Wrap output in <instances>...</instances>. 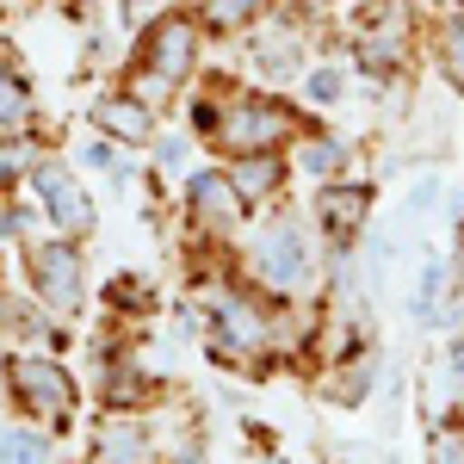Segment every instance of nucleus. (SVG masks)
<instances>
[{
  "instance_id": "1",
  "label": "nucleus",
  "mask_w": 464,
  "mask_h": 464,
  "mask_svg": "<svg viewBox=\"0 0 464 464\" xmlns=\"http://www.w3.org/2000/svg\"><path fill=\"white\" fill-rule=\"evenodd\" d=\"M192 69H198V25H192L186 13H161V19L143 32L137 63H130V74H137V100H143V106H161L174 87H186Z\"/></svg>"
},
{
  "instance_id": "2",
  "label": "nucleus",
  "mask_w": 464,
  "mask_h": 464,
  "mask_svg": "<svg viewBox=\"0 0 464 464\" xmlns=\"http://www.w3.org/2000/svg\"><path fill=\"white\" fill-rule=\"evenodd\" d=\"M248 254H254L260 285H273V291H304L310 279H316V248H310V229H304L297 217H273V223H260Z\"/></svg>"
},
{
  "instance_id": "3",
  "label": "nucleus",
  "mask_w": 464,
  "mask_h": 464,
  "mask_svg": "<svg viewBox=\"0 0 464 464\" xmlns=\"http://www.w3.org/2000/svg\"><path fill=\"white\" fill-rule=\"evenodd\" d=\"M211 137L229 149V155H273V149L291 137V111L273 106V100H242V106H229L211 124Z\"/></svg>"
},
{
  "instance_id": "4",
  "label": "nucleus",
  "mask_w": 464,
  "mask_h": 464,
  "mask_svg": "<svg viewBox=\"0 0 464 464\" xmlns=\"http://www.w3.org/2000/svg\"><path fill=\"white\" fill-rule=\"evenodd\" d=\"M32 285H37V297H44V310H56V316H74V310H81L87 273H81V254H74L69 236H50V242L32 248Z\"/></svg>"
},
{
  "instance_id": "5",
  "label": "nucleus",
  "mask_w": 464,
  "mask_h": 464,
  "mask_svg": "<svg viewBox=\"0 0 464 464\" xmlns=\"http://www.w3.org/2000/svg\"><path fill=\"white\" fill-rule=\"evenodd\" d=\"M13 396H19V409L25 415H37V421H69L74 415V384H69V372L63 365H50V359H13Z\"/></svg>"
},
{
  "instance_id": "6",
  "label": "nucleus",
  "mask_w": 464,
  "mask_h": 464,
  "mask_svg": "<svg viewBox=\"0 0 464 464\" xmlns=\"http://www.w3.org/2000/svg\"><path fill=\"white\" fill-rule=\"evenodd\" d=\"M32 186H37V198H44V211H50V223H56V236H87V229H93V198L81 192V179H74L69 168L37 161Z\"/></svg>"
},
{
  "instance_id": "7",
  "label": "nucleus",
  "mask_w": 464,
  "mask_h": 464,
  "mask_svg": "<svg viewBox=\"0 0 464 464\" xmlns=\"http://www.w3.org/2000/svg\"><path fill=\"white\" fill-rule=\"evenodd\" d=\"M186 211L205 229H236L248 217V198L236 192V179L223 174V168H198V174L186 179Z\"/></svg>"
},
{
  "instance_id": "8",
  "label": "nucleus",
  "mask_w": 464,
  "mask_h": 464,
  "mask_svg": "<svg viewBox=\"0 0 464 464\" xmlns=\"http://www.w3.org/2000/svg\"><path fill=\"white\" fill-rule=\"evenodd\" d=\"M402 37H409V13H402V0H384L378 13H365V25H359V63L365 69H396V56H402Z\"/></svg>"
},
{
  "instance_id": "9",
  "label": "nucleus",
  "mask_w": 464,
  "mask_h": 464,
  "mask_svg": "<svg viewBox=\"0 0 464 464\" xmlns=\"http://www.w3.org/2000/svg\"><path fill=\"white\" fill-rule=\"evenodd\" d=\"M266 347V316L248 297H223L217 304V353L223 359H248Z\"/></svg>"
},
{
  "instance_id": "10",
  "label": "nucleus",
  "mask_w": 464,
  "mask_h": 464,
  "mask_svg": "<svg viewBox=\"0 0 464 464\" xmlns=\"http://www.w3.org/2000/svg\"><path fill=\"white\" fill-rule=\"evenodd\" d=\"M93 124L106 137H118V143H149L155 137V106H143L137 93H111V100L93 106Z\"/></svg>"
},
{
  "instance_id": "11",
  "label": "nucleus",
  "mask_w": 464,
  "mask_h": 464,
  "mask_svg": "<svg viewBox=\"0 0 464 464\" xmlns=\"http://www.w3.org/2000/svg\"><path fill=\"white\" fill-rule=\"evenodd\" d=\"M316 211H322V223H328L334 236H347V229H359V223H365L372 192H365V186H328V192L316 198Z\"/></svg>"
},
{
  "instance_id": "12",
  "label": "nucleus",
  "mask_w": 464,
  "mask_h": 464,
  "mask_svg": "<svg viewBox=\"0 0 464 464\" xmlns=\"http://www.w3.org/2000/svg\"><path fill=\"white\" fill-rule=\"evenodd\" d=\"M236 192H242V198H266V192H279V179H285V161H279V155H242V168H236Z\"/></svg>"
},
{
  "instance_id": "13",
  "label": "nucleus",
  "mask_w": 464,
  "mask_h": 464,
  "mask_svg": "<svg viewBox=\"0 0 464 464\" xmlns=\"http://www.w3.org/2000/svg\"><path fill=\"white\" fill-rule=\"evenodd\" d=\"M25 124H32V87L0 63V130L13 137V130H25Z\"/></svg>"
},
{
  "instance_id": "14",
  "label": "nucleus",
  "mask_w": 464,
  "mask_h": 464,
  "mask_svg": "<svg viewBox=\"0 0 464 464\" xmlns=\"http://www.w3.org/2000/svg\"><path fill=\"white\" fill-rule=\"evenodd\" d=\"M297 168L316 174V179L341 174V168H347V143H334V137H310V143H297Z\"/></svg>"
},
{
  "instance_id": "15",
  "label": "nucleus",
  "mask_w": 464,
  "mask_h": 464,
  "mask_svg": "<svg viewBox=\"0 0 464 464\" xmlns=\"http://www.w3.org/2000/svg\"><path fill=\"white\" fill-rule=\"evenodd\" d=\"M0 464H50V440L32 428H0Z\"/></svg>"
},
{
  "instance_id": "16",
  "label": "nucleus",
  "mask_w": 464,
  "mask_h": 464,
  "mask_svg": "<svg viewBox=\"0 0 464 464\" xmlns=\"http://www.w3.org/2000/svg\"><path fill=\"white\" fill-rule=\"evenodd\" d=\"M143 452H149L143 428H111L100 440V459H111V464H143Z\"/></svg>"
},
{
  "instance_id": "17",
  "label": "nucleus",
  "mask_w": 464,
  "mask_h": 464,
  "mask_svg": "<svg viewBox=\"0 0 464 464\" xmlns=\"http://www.w3.org/2000/svg\"><path fill=\"white\" fill-rule=\"evenodd\" d=\"M440 285H446V266H440V260H428L421 291H415V316H421V322H440Z\"/></svg>"
},
{
  "instance_id": "18",
  "label": "nucleus",
  "mask_w": 464,
  "mask_h": 464,
  "mask_svg": "<svg viewBox=\"0 0 464 464\" xmlns=\"http://www.w3.org/2000/svg\"><path fill=\"white\" fill-rule=\"evenodd\" d=\"M440 50H446V69H452V81L464 87V6H459V13H446V37H440Z\"/></svg>"
},
{
  "instance_id": "19",
  "label": "nucleus",
  "mask_w": 464,
  "mask_h": 464,
  "mask_svg": "<svg viewBox=\"0 0 464 464\" xmlns=\"http://www.w3.org/2000/svg\"><path fill=\"white\" fill-rule=\"evenodd\" d=\"M266 13V0H211V19L217 25H248Z\"/></svg>"
},
{
  "instance_id": "20",
  "label": "nucleus",
  "mask_w": 464,
  "mask_h": 464,
  "mask_svg": "<svg viewBox=\"0 0 464 464\" xmlns=\"http://www.w3.org/2000/svg\"><path fill=\"white\" fill-rule=\"evenodd\" d=\"M25 168H37V149L32 143H6V149H0V186H13Z\"/></svg>"
},
{
  "instance_id": "21",
  "label": "nucleus",
  "mask_w": 464,
  "mask_h": 464,
  "mask_svg": "<svg viewBox=\"0 0 464 464\" xmlns=\"http://www.w3.org/2000/svg\"><path fill=\"white\" fill-rule=\"evenodd\" d=\"M304 87H310V100H322V106H328V100H341V93H347V74H341V69H316Z\"/></svg>"
},
{
  "instance_id": "22",
  "label": "nucleus",
  "mask_w": 464,
  "mask_h": 464,
  "mask_svg": "<svg viewBox=\"0 0 464 464\" xmlns=\"http://www.w3.org/2000/svg\"><path fill=\"white\" fill-rule=\"evenodd\" d=\"M87 168H106L111 179H124V168H118V155H111V143H100V137L87 143Z\"/></svg>"
},
{
  "instance_id": "23",
  "label": "nucleus",
  "mask_w": 464,
  "mask_h": 464,
  "mask_svg": "<svg viewBox=\"0 0 464 464\" xmlns=\"http://www.w3.org/2000/svg\"><path fill=\"white\" fill-rule=\"evenodd\" d=\"M433 464H464V440L459 433H440V440H433Z\"/></svg>"
},
{
  "instance_id": "24",
  "label": "nucleus",
  "mask_w": 464,
  "mask_h": 464,
  "mask_svg": "<svg viewBox=\"0 0 464 464\" xmlns=\"http://www.w3.org/2000/svg\"><path fill=\"white\" fill-rule=\"evenodd\" d=\"M452 378H464V334L452 341Z\"/></svg>"
}]
</instances>
